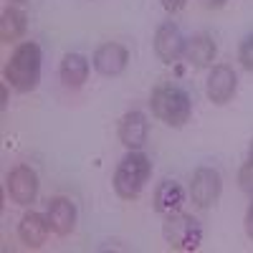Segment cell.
<instances>
[{"label":"cell","mask_w":253,"mask_h":253,"mask_svg":"<svg viewBox=\"0 0 253 253\" xmlns=\"http://www.w3.org/2000/svg\"><path fill=\"white\" fill-rule=\"evenodd\" d=\"M238 91V76L236 71L225 66V63H218L213 66V71L208 74V81H205V94L213 104H228L230 99L236 96Z\"/></svg>","instance_id":"cell-8"},{"label":"cell","mask_w":253,"mask_h":253,"mask_svg":"<svg viewBox=\"0 0 253 253\" xmlns=\"http://www.w3.org/2000/svg\"><path fill=\"white\" fill-rule=\"evenodd\" d=\"M185 43H187V38L182 36V31L172 23V20H165V23L155 31V53L162 63L180 61L182 53H185Z\"/></svg>","instance_id":"cell-7"},{"label":"cell","mask_w":253,"mask_h":253,"mask_svg":"<svg viewBox=\"0 0 253 253\" xmlns=\"http://www.w3.org/2000/svg\"><path fill=\"white\" fill-rule=\"evenodd\" d=\"M91 63L101 76H119L126 69V63H129V51L122 43H101L94 51Z\"/></svg>","instance_id":"cell-10"},{"label":"cell","mask_w":253,"mask_h":253,"mask_svg":"<svg viewBox=\"0 0 253 253\" xmlns=\"http://www.w3.org/2000/svg\"><path fill=\"white\" fill-rule=\"evenodd\" d=\"M185 3H187V0H162V8L167 13H177V10L185 8Z\"/></svg>","instance_id":"cell-19"},{"label":"cell","mask_w":253,"mask_h":253,"mask_svg":"<svg viewBox=\"0 0 253 253\" xmlns=\"http://www.w3.org/2000/svg\"><path fill=\"white\" fill-rule=\"evenodd\" d=\"M223 193V177L213 167H198L190 180V198L198 208H213Z\"/></svg>","instance_id":"cell-5"},{"label":"cell","mask_w":253,"mask_h":253,"mask_svg":"<svg viewBox=\"0 0 253 253\" xmlns=\"http://www.w3.org/2000/svg\"><path fill=\"white\" fill-rule=\"evenodd\" d=\"M152 175V162L144 152L139 150H129L117 165V172H114V193L122 198V200H134L147 180Z\"/></svg>","instance_id":"cell-3"},{"label":"cell","mask_w":253,"mask_h":253,"mask_svg":"<svg viewBox=\"0 0 253 253\" xmlns=\"http://www.w3.org/2000/svg\"><path fill=\"white\" fill-rule=\"evenodd\" d=\"M147 137H150V122L139 109L126 112L119 119V142L126 150H142Z\"/></svg>","instance_id":"cell-9"},{"label":"cell","mask_w":253,"mask_h":253,"mask_svg":"<svg viewBox=\"0 0 253 253\" xmlns=\"http://www.w3.org/2000/svg\"><path fill=\"white\" fill-rule=\"evenodd\" d=\"M215 53H218L215 41L210 38L208 33H198V36H193V38H187L182 58L190 63V66L205 69V66H210V63L215 61Z\"/></svg>","instance_id":"cell-14"},{"label":"cell","mask_w":253,"mask_h":253,"mask_svg":"<svg viewBox=\"0 0 253 253\" xmlns=\"http://www.w3.org/2000/svg\"><path fill=\"white\" fill-rule=\"evenodd\" d=\"M248 157L253 160V142H251V150H248Z\"/></svg>","instance_id":"cell-22"},{"label":"cell","mask_w":253,"mask_h":253,"mask_svg":"<svg viewBox=\"0 0 253 253\" xmlns=\"http://www.w3.org/2000/svg\"><path fill=\"white\" fill-rule=\"evenodd\" d=\"M182 205H185L182 185L175 180H162L155 190V210L162 218H170V215L182 213Z\"/></svg>","instance_id":"cell-12"},{"label":"cell","mask_w":253,"mask_h":253,"mask_svg":"<svg viewBox=\"0 0 253 253\" xmlns=\"http://www.w3.org/2000/svg\"><path fill=\"white\" fill-rule=\"evenodd\" d=\"M48 230H51L48 218L31 210V213H26L23 218H20V223H18V238H20V243H23L26 248H41L46 243V238H48Z\"/></svg>","instance_id":"cell-13"},{"label":"cell","mask_w":253,"mask_h":253,"mask_svg":"<svg viewBox=\"0 0 253 253\" xmlns=\"http://www.w3.org/2000/svg\"><path fill=\"white\" fill-rule=\"evenodd\" d=\"M28 31V15L18 8H5L0 15V41L3 43H15L18 38H23Z\"/></svg>","instance_id":"cell-16"},{"label":"cell","mask_w":253,"mask_h":253,"mask_svg":"<svg viewBox=\"0 0 253 253\" xmlns=\"http://www.w3.org/2000/svg\"><path fill=\"white\" fill-rule=\"evenodd\" d=\"M58 76L63 81V86H69V89L84 86V81L89 76V58L84 53H66L58 66Z\"/></svg>","instance_id":"cell-15"},{"label":"cell","mask_w":253,"mask_h":253,"mask_svg":"<svg viewBox=\"0 0 253 253\" xmlns=\"http://www.w3.org/2000/svg\"><path fill=\"white\" fill-rule=\"evenodd\" d=\"M46 218H48V225L56 236H69L76 228V205L69 198L56 195L46 205Z\"/></svg>","instance_id":"cell-11"},{"label":"cell","mask_w":253,"mask_h":253,"mask_svg":"<svg viewBox=\"0 0 253 253\" xmlns=\"http://www.w3.org/2000/svg\"><path fill=\"white\" fill-rule=\"evenodd\" d=\"M203 5H205V8L218 10V8H223V5H225V0H203Z\"/></svg>","instance_id":"cell-21"},{"label":"cell","mask_w":253,"mask_h":253,"mask_svg":"<svg viewBox=\"0 0 253 253\" xmlns=\"http://www.w3.org/2000/svg\"><path fill=\"white\" fill-rule=\"evenodd\" d=\"M246 236L253 241V198H251V205L246 210Z\"/></svg>","instance_id":"cell-20"},{"label":"cell","mask_w":253,"mask_h":253,"mask_svg":"<svg viewBox=\"0 0 253 253\" xmlns=\"http://www.w3.org/2000/svg\"><path fill=\"white\" fill-rule=\"evenodd\" d=\"M150 109L167 126H182L193 114V101L177 84H160L150 94Z\"/></svg>","instance_id":"cell-2"},{"label":"cell","mask_w":253,"mask_h":253,"mask_svg":"<svg viewBox=\"0 0 253 253\" xmlns=\"http://www.w3.org/2000/svg\"><path fill=\"white\" fill-rule=\"evenodd\" d=\"M162 236L172 251H198L203 243V225L193 215H170L162 225Z\"/></svg>","instance_id":"cell-4"},{"label":"cell","mask_w":253,"mask_h":253,"mask_svg":"<svg viewBox=\"0 0 253 253\" xmlns=\"http://www.w3.org/2000/svg\"><path fill=\"white\" fill-rule=\"evenodd\" d=\"M15 3H26V0H15Z\"/></svg>","instance_id":"cell-23"},{"label":"cell","mask_w":253,"mask_h":253,"mask_svg":"<svg viewBox=\"0 0 253 253\" xmlns=\"http://www.w3.org/2000/svg\"><path fill=\"white\" fill-rule=\"evenodd\" d=\"M238 61L246 71H253V36H246L238 46Z\"/></svg>","instance_id":"cell-17"},{"label":"cell","mask_w":253,"mask_h":253,"mask_svg":"<svg viewBox=\"0 0 253 253\" xmlns=\"http://www.w3.org/2000/svg\"><path fill=\"white\" fill-rule=\"evenodd\" d=\"M238 185H241V190L246 195L253 198V160L251 157H248V162H243L241 172H238Z\"/></svg>","instance_id":"cell-18"},{"label":"cell","mask_w":253,"mask_h":253,"mask_svg":"<svg viewBox=\"0 0 253 253\" xmlns=\"http://www.w3.org/2000/svg\"><path fill=\"white\" fill-rule=\"evenodd\" d=\"M5 190L13 203L18 205H31L38 195V175L33 167L28 165H18L8 172V180H5Z\"/></svg>","instance_id":"cell-6"},{"label":"cell","mask_w":253,"mask_h":253,"mask_svg":"<svg viewBox=\"0 0 253 253\" xmlns=\"http://www.w3.org/2000/svg\"><path fill=\"white\" fill-rule=\"evenodd\" d=\"M41 66H43V56H41V46L36 41H23L15 51L10 53L5 63V86L26 94L33 91L41 81Z\"/></svg>","instance_id":"cell-1"}]
</instances>
